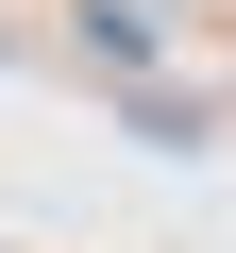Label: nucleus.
<instances>
[{"label":"nucleus","mask_w":236,"mask_h":253,"mask_svg":"<svg viewBox=\"0 0 236 253\" xmlns=\"http://www.w3.org/2000/svg\"><path fill=\"white\" fill-rule=\"evenodd\" d=\"M68 51H84V68H118V84H152V51H169V0H68Z\"/></svg>","instance_id":"obj_1"}]
</instances>
